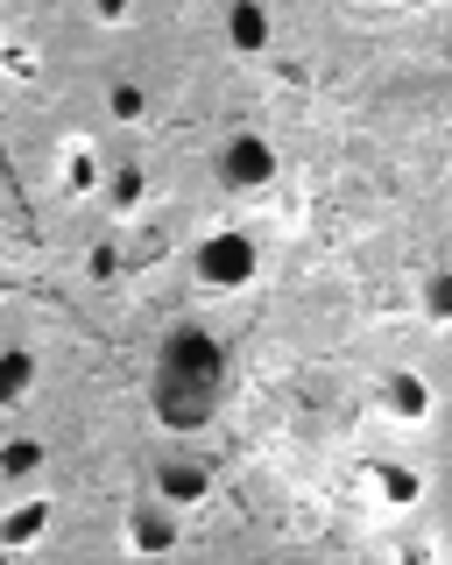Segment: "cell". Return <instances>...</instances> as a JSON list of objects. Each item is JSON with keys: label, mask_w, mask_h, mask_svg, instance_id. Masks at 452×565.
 Listing matches in <instances>:
<instances>
[{"label": "cell", "mask_w": 452, "mask_h": 565, "mask_svg": "<svg viewBox=\"0 0 452 565\" xmlns=\"http://www.w3.org/2000/svg\"><path fill=\"white\" fill-rule=\"evenodd\" d=\"M381 396H389V411L403 417V424H424L431 417V396H424V382H417V375H389V382H381Z\"/></svg>", "instance_id": "obj_6"}, {"label": "cell", "mask_w": 452, "mask_h": 565, "mask_svg": "<svg viewBox=\"0 0 452 565\" xmlns=\"http://www.w3.org/2000/svg\"><path fill=\"white\" fill-rule=\"evenodd\" d=\"M128 537H134V552H170V544H177V516H170V502H142L128 516Z\"/></svg>", "instance_id": "obj_4"}, {"label": "cell", "mask_w": 452, "mask_h": 565, "mask_svg": "<svg viewBox=\"0 0 452 565\" xmlns=\"http://www.w3.org/2000/svg\"><path fill=\"white\" fill-rule=\"evenodd\" d=\"M381 494H389L396 509H410L417 502V473L410 467H381Z\"/></svg>", "instance_id": "obj_11"}, {"label": "cell", "mask_w": 452, "mask_h": 565, "mask_svg": "<svg viewBox=\"0 0 452 565\" xmlns=\"http://www.w3.org/2000/svg\"><path fill=\"white\" fill-rule=\"evenodd\" d=\"M107 106H114V120H142V85H114V93H107Z\"/></svg>", "instance_id": "obj_13"}, {"label": "cell", "mask_w": 452, "mask_h": 565, "mask_svg": "<svg viewBox=\"0 0 452 565\" xmlns=\"http://www.w3.org/2000/svg\"><path fill=\"white\" fill-rule=\"evenodd\" d=\"M424 318H431V326H445V318H452V269H439V276L424 282Z\"/></svg>", "instance_id": "obj_10"}, {"label": "cell", "mask_w": 452, "mask_h": 565, "mask_svg": "<svg viewBox=\"0 0 452 565\" xmlns=\"http://www.w3.org/2000/svg\"><path fill=\"white\" fill-rule=\"evenodd\" d=\"M134 199H142V170H134V163H114V205L128 212Z\"/></svg>", "instance_id": "obj_12"}, {"label": "cell", "mask_w": 452, "mask_h": 565, "mask_svg": "<svg viewBox=\"0 0 452 565\" xmlns=\"http://www.w3.org/2000/svg\"><path fill=\"white\" fill-rule=\"evenodd\" d=\"M219 347L205 340V332H177L163 353V411L177 417V424H198L205 411H213V396H219Z\"/></svg>", "instance_id": "obj_1"}, {"label": "cell", "mask_w": 452, "mask_h": 565, "mask_svg": "<svg viewBox=\"0 0 452 565\" xmlns=\"http://www.w3.org/2000/svg\"><path fill=\"white\" fill-rule=\"evenodd\" d=\"M29 382H36V353H29V347H8V361H0V396L22 403Z\"/></svg>", "instance_id": "obj_8"}, {"label": "cell", "mask_w": 452, "mask_h": 565, "mask_svg": "<svg viewBox=\"0 0 452 565\" xmlns=\"http://www.w3.org/2000/svg\"><path fill=\"white\" fill-rule=\"evenodd\" d=\"M226 43H234L240 57H262L269 50V14L262 8H226Z\"/></svg>", "instance_id": "obj_5"}, {"label": "cell", "mask_w": 452, "mask_h": 565, "mask_svg": "<svg viewBox=\"0 0 452 565\" xmlns=\"http://www.w3.org/2000/svg\"><path fill=\"white\" fill-rule=\"evenodd\" d=\"M276 170H283V163H276V149H269L262 135H234V141L219 149V177H226L234 191H262Z\"/></svg>", "instance_id": "obj_3"}, {"label": "cell", "mask_w": 452, "mask_h": 565, "mask_svg": "<svg viewBox=\"0 0 452 565\" xmlns=\"http://www.w3.org/2000/svg\"><path fill=\"white\" fill-rule=\"evenodd\" d=\"M36 459H43V446H36V438H14V446H8V473L22 481V473H36Z\"/></svg>", "instance_id": "obj_14"}, {"label": "cell", "mask_w": 452, "mask_h": 565, "mask_svg": "<svg viewBox=\"0 0 452 565\" xmlns=\"http://www.w3.org/2000/svg\"><path fill=\"white\" fill-rule=\"evenodd\" d=\"M191 269H198L205 290H248L255 269H262V247H255L248 226H213L191 255Z\"/></svg>", "instance_id": "obj_2"}, {"label": "cell", "mask_w": 452, "mask_h": 565, "mask_svg": "<svg viewBox=\"0 0 452 565\" xmlns=\"http://www.w3.org/2000/svg\"><path fill=\"white\" fill-rule=\"evenodd\" d=\"M43 523H50V502H22L0 537H8V544H29V537H43Z\"/></svg>", "instance_id": "obj_9"}, {"label": "cell", "mask_w": 452, "mask_h": 565, "mask_svg": "<svg viewBox=\"0 0 452 565\" xmlns=\"http://www.w3.org/2000/svg\"><path fill=\"white\" fill-rule=\"evenodd\" d=\"M403 565H439V552H431V544H410V552H403Z\"/></svg>", "instance_id": "obj_15"}, {"label": "cell", "mask_w": 452, "mask_h": 565, "mask_svg": "<svg viewBox=\"0 0 452 565\" xmlns=\"http://www.w3.org/2000/svg\"><path fill=\"white\" fill-rule=\"evenodd\" d=\"M198 494H205V473L184 467V459H170V467H163V502H170V509H191Z\"/></svg>", "instance_id": "obj_7"}]
</instances>
